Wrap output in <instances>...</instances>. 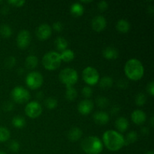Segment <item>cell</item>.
I'll list each match as a JSON object with an SVG mask.
<instances>
[{"label": "cell", "mask_w": 154, "mask_h": 154, "mask_svg": "<svg viewBox=\"0 0 154 154\" xmlns=\"http://www.w3.org/2000/svg\"><path fill=\"white\" fill-rule=\"evenodd\" d=\"M103 144L107 149L113 152L118 151L125 145L124 137L117 131L110 130L104 132L102 135Z\"/></svg>", "instance_id": "1"}, {"label": "cell", "mask_w": 154, "mask_h": 154, "mask_svg": "<svg viewBox=\"0 0 154 154\" xmlns=\"http://www.w3.org/2000/svg\"><path fill=\"white\" fill-rule=\"evenodd\" d=\"M124 72L129 80L137 81L141 80L144 75V68L138 59L132 58L128 60L124 66Z\"/></svg>", "instance_id": "2"}, {"label": "cell", "mask_w": 154, "mask_h": 154, "mask_svg": "<svg viewBox=\"0 0 154 154\" xmlns=\"http://www.w3.org/2000/svg\"><path fill=\"white\" fill-rule=\"evenodd\" d=\"M81 148L87 154H99L103 150V143L97 136H88L81 141Z\"/></svg>", "instance_id": "3"}, {"label": "cell", "mask_w": 154, "mask_h": 154, "mask_svg": "<svg viewBox=\"0 0 154 154\" xmlns=\"http://www.w3.org/2000/svg\"><path fill=\"white\" fill-rule=\"evenodd\" d=\"M61 62L60 54L56 51H49L45 54L42 58L43 66L48 71H54L58 69Z\"/></svg>", "instance_id": "4"}, {"label": "cell", "mask_w": 154, "mask_h": 154, "mask_svg": "<svg viewBox=\"0 0 154 154\" xmlns=\"http://www.w3.org/2000/svg\"><path fill=\"white\" fill-rule=\"evenodd\" d=\"M59 78L60 81L66 86V87H74L78 81V72L72 68H66L60 72Z\"/></svg>", "instance_id": "5"}, {"label": "cell", "mask_w": 154, "mask_h": 154, "mask_svg": "<svg viewBox=\"0 0 154 154\" xmlns=\"http://www.w3.org/2000/svg\"><path fill=\"white\" fill-rule=\"evenodd\" d=\"M12 100L17 104H24L30 99V93L24 87L17 86L15 87L11 93Z\"/></svg>", "instance_id": "6"}, {"label": "cell", "mask_w": 154, "mask_h": 154, "mask_svg": "<svg viewBox=\"0 0 154 154\" xmlns=\"http://www.w3.org/2000/svg\"><path fill=\"white\" fill-rule=\"evenodd\" d=\"M83 80L88 86H94L99 83L100 77L98 71L92 66H87L82 72Z\"/></svg>", "instance_id": "7"}, {"label": "cell", "mask_w": 154, "mask_h": 154, "mask_svg": "<svg viewBox=\"0 0 154 154\" xmlns=\"http://www.w3.org/2000/svg\"><path fill=\"white\" fill-rule=\"evenodd\" d=\"M26 84L31 90H38L44 82L43 76L38 72H29L26 77Z\"/></svg>", "instance_id": "8"}, {"label": "cell", "mask_w": 154, "mask_h": 154, "mask_svg": "<svg viewBox=\"0 0 154 154\" xmlns=\"http://www.w3.org/2000/svg\"><path fill=\"white\" fill-rule=\"evenodd\" d=\"M25 113L30 118H37L42 113V105L36 101L28 102L25 107Z\"/></svg>", "instance_id": "9"}, {"label": "cell", "mask_w": 154, "mask_h": 154, "mask_svg": "<svg viewBox=\"0 0 154 154\" xmlns=\"http://www.w3.org/2000/svg\"><path fill=\"white\" fill-rule=\"evenodd\" d=\"M17 45L20 49H26L29 45L31 42V35L26 29H23L19 32L17 36Z\"/></svg>", "instance_id": "10"}, {"label": "cell", "mask_w": 154, "mask_h": 154, "mask_svg": "<svg viewBox=\"0 0 154 154\" xmlns=\"http://www.w3.org/2000/svg\"><path fill=\"white\" fill-rule=\"evenodd\" d=\"M52 34V28L48 23H42L36 29V36L41 41L49 38Z\"/></svg>", "instance_id": "11"}, {"label": "cell", "mask_w": 154, "mask_h": 154, "mask_svg": "<svg viewBox=\"0 0 154 154\" xmlns=\"http://www.w3.org/2000/svg\"><path fill=\"white\" fill-rule=\"evenodd\" d=\"M91 26L95 32H102L107 26V20L102 15H97L92 20Z\"/></svg>", "instance_id": "12"}, {"label": "cell", "mask_w": 154, "mask_h": 154, "mask_svg": "<svg viewBox=\"0 0 154 154\" xmlns=\"http://www.w3.org/2000/svg\"><path fill=\"white\" fill-rule=\"evenodd\" d=\"M93 106H94V105H93V101H91L90 99H85L84 100L80 102V103L78 104V112L84 116L88 115L93 111Z\"/></svg>", "instance_id": "13"}, {"label": "cell", "mask_w": 154, "mask_h": 154, "mask_svg": "<svg viewBox=\"0 0 154 154\" xmlns=\"http://www.w3.org/2000/svg\"><path fill=\"white\" fill-rule=\"evenodd\" d=\"M131 119H132V122L135 124L141 126L143 123H145L147 116H146V114L144 111H141V110L137 109L132 111V114H131Z\"/></svg>", "instance_id": "14"}, {"label": "cell", "mask_w": 154, "mask_h": 154, "mask_svg": "<svg viewBox=\"0 0 154 154\" xmlns=\"http://www.w3.org/2000/svg\"><path fill=\"white\" fill-rule=\"evenodd\" d=\"M93 120L98 125H105L109 121V115L105 111H97L93 116Z\"/></svg>", "instance_id": "15"}, {"label": "cell", "mask_w": 154, "mask_h": 154, "mask_svg": "<svg viewBox=\"0 0 154 154\" xmlns=\"http://www.w3.org/2000/svg\"><path fill=\"white\" fill-rule=\"evenodd\" d=\"M104 58L108 60H114L118 58L119 52L114 47H107L102 51Z\"/></svg>", "instance_id": "16"}, {"label": "cell", "mask_w": 154, "mask_h": 154, "mask_svg": "<svg viewBox=\"0 0 154 154\" xmlns=\"http://www.w3.org/2000/svg\"><path fill=\"white\" fill-rule=\"evenodd\" d=\"M115 127L117 132L120 133L125 132L129 128V121L126 117H118L115 121Z\"/></svg>", "instance_id": "17"}, {"label": "cell", "mask_w": 154, "mask_h": 154, "mask_svg": "<svg viewBox=\"0 0 154 154\" xmlns=\"http://www.w3.org/2000/svg\"><path fill=\"white\" fill-rule=\"evenodd\" d=\"M83 132L80 128L73 127L68 132V138L71 141H77L82 137Z\"/></svg>", "instance_id": "18"}, {"label": "cell", "mask_w": 154, "mask_h": 154, "mask_svg": "<svg viewBox=\"0 0 154 154\" xmlns=\"http://www.w3.org/2000/svg\"><path fill=\"white\" fill-rule=\"evenodd\" d=\"M84 11V8L80 2H75L71 5L70 13L75 17L82 16Z\"/></svg>", "instance_id": "19"}, {"label": "cell", "mask_w": 154, "mask_h": 154, "mask_svg": "<svg viewBox=\"0 0 154 154\" xmlns=\"http://www.w3.org/2000/svg\"><path fill=\"white\" fill-rule=\"evenodd\" d=\"M116 29L121 33H126L130 29V23L126 20H119L116 24Z\"/></svg>", "instance_id": "20"}, {"label": "cell", "mask_w": 154, "mask_h": 154, "mask_svg": "<svg viewBox=\"0 0 154 154\" xmlns=\"http://www.w3.org/2000/svg\"><path fill=\"white\" fill-rule=\"evenodd\" d=\"M99 87L102 90H108V89L111 88L114 84V81H113L112 78L109 76H105L99 79Z\"/></svg>", "instance_id": "21"}, {"label": "cell", "mask_w": 154, "mask_h": 154, "mask_svg": "<svg viewBox=\"0 0 154 154\" xmlns=\"http://www.w3.org/2000/svg\"><path fill=\"white\" fill-rule=\"evenodd\" d=\"M38 65V59L35 55H29L26 58L25 66L29 69H34Z\"/></svg>", "instance_id": "22"}, {"label": "cell", "mask_w": 154, "mask_h": 154, "mask_svg": "<svg viewBox=\"0 0 154 154\" xmlns=\"http://www.w3.org/2000/svg\"><path fill=\"white\" fill-rule=\"evenodd\" d=\"M62 61L65 63H70L75 59V55L73 51L70 49H66L60 54Z\"/></svg>", "instance_id": "23"}, {"label": "cell", "mask_w": 154, "mask_h": 154, "mask_svg": "<svg viewBox=\"0 0 154 154\" xmlns=\"http://www.w3.org/2000/svg\"><path fill=\"white\" fill-rule=\"evenodd\" d=\"M55 47L58 51H64L65 50L67 49L68 48V42L65 38L63 37H58L56 38L55 42Z\"/></svg>", "instance_id": "24"}, {"label": "cell", "mask_w": 154, "mask_h": 154, "mask_svg": "<svg viewBox=\"0 0 154 154\" xmlns=\"http://www.w3.org/2000/svg\"><path fill=\"white\" fill-rule=\"evenodd\" d=\"M13 34V31L10 26L7 24H2L0 26V35L5 38H10Z\"/></svg>", "instance_id": "25"}, {"label": "cell", "mask_w": 154, "mask_h": 154, "mask_svg": "<svg viewBox=\"0 0 154 154\" xmlns=\"http://www.w3.org/2000/svg\"><path fill=\"white\" fill-rule=\"evenodd\" d=\"M78 97V92L76 89L74 87H66V98L69 102L75 100Z\"/></svg>", "instance_id": "26"}, {"label": "cell", "mask_w": 154, "mask_h": 154, "mask_svg": "<svg viewBox=\"0 0 154 154\" xmlns=\"http://www.w3.org/2000/svg\"><path fill=\"white\" fill-rule=\"evenodd\" d=\"M12 125L17 129H23L26 126V120L21 116H15L12 119Z\"/></svg>", "instance_id": "27"}, {"label": "cell", "mask_w": 154, "mask_h": 154, "mask_svg": "<svg viewBox=\"0 0 154 154\" xmlns=\"http://www.w3.org/2000/svg\"><path fill=\"white\" fill-rule=\"evenodd\" d=\"M138 139V134L135 131H131L126 135V138H124L125 145H129V144H133Z\"/></svg>", "instance_id": "28"}, {"label": "cell", "mask_w": 154, "mask_h": 154, "mask_svg": "<svg viewBox=\"0 0 154 154\" xmlns=\"http://www.w3.org/2000/svg\"><path fill=\"white\" fill-rule=\"evenodd\" d=\"M45 105L48 109L49 110H54L58 105V102L57 99L54 97H48L45 99Z\"/></svg>", "instance_id": "29"}, {"label": "cell", "mask_w": 154, "mask_h": 154, "mask_svg": "<svg viewBox=\"0 0 154 154\" xmlns=\"http://www.w3.org/2000/svg\"><path fill=\"white\" fill-rule=\"evenodd\" d=\"M11 137V132L7 128L0 126V142L8 141Z\"/></svg>", "instance_id": "30"}, {"label": "cell", "mask_w": 154, "mask_h": 154, "mask_svg": "<svg viewBox=\"0 0 154 154\" xmlns=\"http://www.w3.org/2000/svg\"><path fill=\"white\" fill-rule=\"evenodd\" d=\"M96 104H97L98 107L100 108H102V109L107 108L108 104H109L108 99H107L106 97H104V96H99V97L96 99Z\"/></svg>", "instance_id": "31"}, {"label": "cell", "mask_w": 154, "mask_h": 154, "mask_svg": "<svg viewBox=\"0 0 154 154\" xmlns=\"http://www.w3.org/2000/svg\"><path fill=\"white\" fill-rule=\"evenodd\" d=\"M135 104H136L138 106H143L144 104L147 102V96H145V94H144L143 93H140L135 96Z\"/></svg>", "instance_id": "32"}, {"label": "cell", "mask_w": 154, "mask_h": 154, "mask_svg": "<svg viewBox=\"0 0 154 154\" xmlns=\"http://www.w3.org/2000/svg\"><path fill=\"white\" fill-rule=\"evenodd\" d=\"M17 60L14 57H8L5 60V66L8 69H12L15 66Z\"/></svg>", "instance_id": "33"}, {"label": "cell", "mask_w": 154, "mask_h": 154, "mask_svg": "<svg viewBox=\"0 0 154 154\" xmlns=\"http://www.w3.org/2000/svg\"><path fill=\"white\" fill-rule=\"evenodd\" d=\"M81 93L84 96V97L86 98V99H89L93 95V90L90 86H85V87H83Z\"/></svg>", "instance_id": "34"}, {"label": "cell", "mask_w": 154, "mask_h": 154, "mask_svg": "<svg viewBox=\"0 0 154 154\" xmlns=\"http://www.w3.org/2000/svg\"><path fill=\"white\" fill-rule=\"evenodd\" d=\"M8 148L10 149L12 152H14V153H16V152H17L18 150H20L19 142L17 141H14V140H13V141H11L8 144Z\"/></svg>", "instance_id": "35"}, {"label": "cell", "mask_w": 154, "mask_h": 154, "mask_svg": "<svg viewBox=\"0 0 154 154\" xmlns=\"http://www.w3.org/2000/svg\"><path fill=\"white\" fill-rule=\"evenodd\" d=\"M8 3L13 7L20 8L25 5L26 1H24V0H9V1H8Z\"/></svg>", "instance_id": "36"}, {"label": "cell", "mask_w": 154, "mask_h": 154, "mask_svg": "<svg viewBox=\"0 0 154 154\" xmlns=\"http://www.w3.org/2000/svg\"><path fill=\"white\" fill-rule=\"evenodd\" d=\"M52 27L53 29L55 30L57 32H61L62 30L63 29L64 26H63V23L62 22H60V21H57V22H54V23H53Z\"/></svg>", "instance_id": "37"}, {"label": "cell", "mask_w": 154, "mask_h": 154, "mask_svg": "<svg viewBox=\"0 0 154 154\" xmlns=\"http://www.w3.org/2000/svg\"><path fill=\"white\" fill-rule=\"evenodd\" d=\"M14 103L12 102H5L2 105V109L4 110L5 111H11L12 110L14 109Z\"/></svg>", "instance_id": "38"}, {"label": "cell", "mask_w": 154, "mask_h": 154, "mask_svg": "<svg viewBox=\"0 0 154 154\" xmlns=\"http://www.w3.org/2000/svg\"><path fill=\"white\" fill-rule=\"evenodd\" d=\"M97 8L100 11H105L108 9V3L105 1H101L98 2Z\"/></svg>", "instance_id": "39"}, {"label": "cell", "mask_w": 154, "mask_h": 154, "mask_svg": "<svg viewBox=\"0 0 154 154\" xmlns=\"http://www.w3.org/2000/svg\"><path fill=\"white\" fill-rule=\"evenodd\" d=\"M147 93L150 94V96H154V82L153 81H151V82H150L148 84H147Z\"/></svg>", "instance_id": "40"}, {"label": "cell", "mask_w": 154, "mask_h": 154, "mask_svg": "<svg viewBox=\"0 0 154 154\" xmlns=\"http://www.w3.org/2000/svg\"><path fill=\"white\" fill-rule=\"evenodd\" d=\"M117 87L120 89H126L128 87V82L124 79H120L117 81Z\"/></svg>", "instance_id": "41"}, {"label": "cell", "mask_w": 154, "mask_h": 154, "mask_svg": "<svg viewBox=\"0 0 154 154\" xmlns=\"http://www.w3.org/2000/svg\"><path fill=\"white\" fill-rule=\"evenodd\" d=\"M120 106H118V105H114V106L112 107V108L111 109V114H112V115H117V114L120 112Z\"/></svg>", "instance_id": "42"}, {"label": "cell", "mask_w": 154, "mask_h": 154, "mask_svg": "<svg viewBox=\"0 0 154 154\" xmlns=\"http://www.w3.org/2000/svg\"><path fill=\"white\" fill-rule=\"evenodd\" d=\"M9 11H10V9H9L8 6L4 5L2 6V8L1 10H0V13L3 15H6L9 13Z\"/></svg>", "instance_id": "43"}, {"label": "cell", "mask_w": 154, "mask_h": 154, "mask_svg": "<svg viewBox=\"0 0 154 154\" xmlns=\"http://www.w3.org/2000/svg\"><path fill=\"white\" fill-rule=\"evenodd\" d=\"M141 132L143 135H148L149 132H150V129H149L148 127H145V126H144V127H142L141 129Z\"/></svg>", "instance_id": "44"}, {"label": "cell", "mask_w": 154, "mask_h": 154, "mask_svg": "<svg viewBox=\"0 0 154 154\" xmlns=\"http://www.w3.org/2000/svg\"><path fill=\"white\" fill-rule=\"evenodd\" d=\"M36 96H37V99H42V97H43V93H42V92H38V93L36 94Z\"/></svg>", "instance_id": "45"}, {"label": "cell", "mask_w": 154, "mask_h": 154, "mask_svg": "<svg viewBox=\"0 0 154 154\" xmlns=\"http://www.w3.org/2000/svg\"><path fill=\"white\" fill-rule=\"evenodd\" d=\"M148 12L149 13H150V14H153V12H154V8H153V7L152 5H150L148 7Z\"/></svg>", "instance_id": "46"}, {"label": "cell", "mask_w": 154, "mask_h": 154, "mask_svg": "<svg viewBox=\"0 0 154 154\" xmlns=\"http://www.w3.org/2000/svg\"><path fill=\"white\" fill-rule=\"evenodd\" d=\"M91 2H93V1H92V0H88V1H84V0H81V3H85V4H87V3H91Z\"/></svg>", "instance_id": "47"}, {"label": "cell", "mask_w": 154, "mask_h": 154, "mask_svg": "<svg viewBox=\"0 0 154 154\" xmlns=\"http://www.w3.org/2000/svg\"><path fill=\"white\" fill-rule=\"evenodd\" d=\"M153 121H154V117H151V118H150V126H151V127H153L154 126Z\"/></svg>", "instance_id": "48"}, {"label": "cell", "mask_w": 154, "mask_h": 154, "mask_svg": "<svg viewBox=\"0 0 154 154\" xmlns=\"http://www.w3.org/2000/svg\"><path fill=\"white\" fill-rule=\"evenodd\" d=\"M24 72V69H20L19 70H18V73H19V75H23Z\"/></svg>", "instance_id": "49"}, {"label": "cell", "mask_w": 154, "mask_h": 154, "mask_svg": "<svg viewBox=\"0 0 154 154\" xmlns=\"http://www.w3.org/2000/svg\"><path fill=\"white\" fill-rule=\"evenodd\" d=\"M145 154H154V153H153V151H152V150H150V151L147 152V153H146Z\"/></svg>", "instance_id": "50"}, {"label": "cell", "mask_w": 154, "mask_h": 154, "mask_svg": "<svg viewBox=\"0 0 154 154\" xmlns=\"http://www.w3.org/2000/svg\"><path fill=\"white\" fill-rule=\"evenodd\" d=\"M0 154H6V153H4V152H2V151H0Z\"/></svg>", "instance_id": "51"}, {"label": "cell", "mask_w": 154, "mask_h": 154, "mask_svg": "<svg viewBox=\"0 0 154 154\" xmlns=\"http://www.w3.org/2000/svg\"><path fill=\"white\" fill-rule=\"evenodd\" d=\"M2 1H0V4H2Z\"/></svg>", "instance_id": "52"}]
</instances>
